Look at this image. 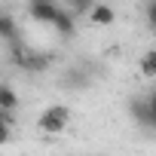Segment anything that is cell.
<instances>
[{"mask_svg":"<svg viewBox=\"0 0 156 156\" xmlns=\"http://www.w3.org/2000/svg\"><path fill=\"white\" fill-rule=\"evenodd\" d=\"M67 122H70V107H64V104H52V107H46V110L40 113V119H37L40 132H46V135H58V132H64Z\"/></svg>","mask_w":156,"mask_h":156,"instance_id":"obj_1","label":"cell"},{"mask_svg":"<svg viewBox=\"0 0 156 156\" xmlns=\"http://www.w3.org/2000/svg\"><path fill=\"white\" fill-rule=\"evenodd\" d=\"M138 70H141V76H147V80H156V49H147L141 55Z\"/></svg>","mask_w":156,"mask_h":156,"instance_id":"obj_6","label":"cell"},{"mask_svg":"<svg viewBox=\"0 0 156 156\" xmlns=\"http://www.w3.org/2000/svg\"><path fill=\"white\" fill-rule=\"evenodd\" d=\"M64 83H67V86H76V89H83L89 80H86L83 73H76V70H73V73H67V76H64Z\"/></svg>","mask_w":156,"mask_h":156,"instance_id":"obj_10","label":"cell"},{"mask_svg":"<svg viewBox=\"0 0 156 156\" xmlns=\"http://www.w3.org/2000/svg\"><path fill=\"white\" fill-rule=\"evenodd\" d=\"M67 6H70L73 16H80V12H89L95 3H92V0H67Z\"/></svg>","mask_w":156,"mask_h":156,"instance_id":"obj_9","label":"cell"},{"mask_svg":"<svg viewBox=\"0 0 156 156\" xmlns=\"http://www.w3.org/2000/svg\"><path fill=\"white\" fill-rule=\"evenodd\" d=\"M28 12L34 22H43V25H52L55 16H58V6L55 0H46V3H28Z\"/></svg>","mask_w":156,"mask_h":156,"instance_id":"obj_2","label":"cell"},{"mask_svg":"<svg viewBox=\"0 0 156 156\" xmlns=\"http://www.w3.org/2000/svg\"><path fill=\"white\" fill-rule=\"evenodd\" d=\"M28 3H46V0H28Z\"/></svg>","mask_w":156,"mask_h":156,"instance_id":"obj_13","label":"cell"},{"mask_svg":"<svg viewBox=\"0 0 156 156\" xmlns=\"http://www.w3.org/2000/svg\"><path fill=\"white\" fill-rule=\"evenodd\" d=\"M52 28H55L61 37H70V34H73V12H70V9H58Z\"/></svg>","mask_w":156,"mask_h":156,"instance_id":"obj_5","label":"cell"},{"mask_svg":"<svg viewBox=\"0 0 156 156\" xmlns=\"http://www.w3.org/2000/svg\"><path fill=\"white\" fill-rule=\"evenodd\" d=\"M0 34H3L6 43H19V31H16L12 16H0Z\"/></svg>","mask_w":156,"mask_h":156,"instance_id":"obj_7","label":"cell"},{"mask_svg":"<svg viewBox=\"0 0 156 156\" xmlns=\"http://www.w3.org/2000/svg\"><path fill=\"white\" fill-rule=\"evenodd\" d=\"M89 19H92V25H98V28H107V25H113L116 12H113L110 6H104V3H95V6L89 9Z\"/></svg>","mask_w":156,"mask_h":156,"instance_id":"obj_4","label":"cell"},{"mask_svg":"<svg viewBox=\"0 0 156 156\" xmlns=\"http://www.w3.org/2000/svg\"><path fill=\"white\" fill-rule=\"evenodd\" d=\"M129 110H132V116H135V122H138V126L150 129V110H147V95H138V98H132Z\"/></svg>","mask_w":156,"mask_h":156,"instance_id":"obj_3","label":"cell"},{"mask_svg":"<svg viewBox=\"0 0 156 156\" xmlns=\"http://www.w3.org/2000/svg\"><path fill=\"white\" fill-rule=\"evenodd\" d=\"M16 104H19V98H16L12 86H0V107L3 110H16Z\"/></svg>","mask_w":156,"mask_h":156,"instance_id":"obj_8","label":"cell"},{"mask_svg":"<svg viewBox=\"0 0 156 156\" xmlns=\"http://www.w3.org/2000/svg\"><path fill=\"white\" fill-rule=\"evenodd\" d=\"M147 25H150V31H156V0L147 3Z\"/></svg>","mask_w":156,"mask_h":156,"instance_id":"obj_12","label":"cell"},{"mask_svg":"<svg viewBox=\"0 0 156 156\" xmlns=\"http://www.w3.org/2000/svg\"><path fill=\"white\" fill-rule=\"evenodd\" d=\"M147 110H150V129H156V92H147Z\"/></svg>","mask_w":156,"mask_h":156,"instance_id":"obj_11","label":"cell"}]
</instances>
